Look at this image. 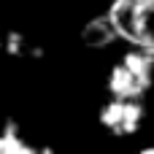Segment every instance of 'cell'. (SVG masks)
<instances>
[{
	"mask_svg": "<svg viewBox=\"0 0 154 154\" xmlns=\"http://www.w3.org/2000/svg\"><path fill=\"white\" fill-rule=\"evenodd\" d=\"M154 81V51L135 46V51H127L108 76V92L114 97H133L141 100Z\"/></svg>",
	"mask_w": 154,
	"mask_h": 154,
	"instance_id": "1",
	"label": "cell"
},
{
	"mask_svg": "<svg viewBox=\"0 0 154 154\" xmlns=\"http://www.w3.org/2000/svg\"><path fill=\"white\" fill-rule=\"evenodd\" d=\"M108 14L122 41L154 51V0H114Z\"/></svg>",
	"mask_w": 154,
	"mask_h": 154,
	"instance_id": "2",
	"label": "cell"
},
{
	"mask_svg": "<svg viewBox=\"0 0 154 154\" xmlns=\"http://www.w3.org/2000/svg\"><path fill=\"white\" fill-rule=\"evenodd\" d=\"M100 125L111 135H135L143 125V106L133 97H114L100 108Z\"/></svg>",
	"mask_w": 154,
	"mask_h": 154,
	"instance_id": "3",
	"label": "cell"
},
{
	"mask_svg": "<svg viewBox=\"0 0 154 154\" xmlns=\"http://www.w3.org/2000/svg\"><path fill=\"white\" fill-rule=\"evenodd\" d=\"M116 38H119V30H116L111 14L95 16V19H92L89 24H84V30H81V41H84V46H89V49L111 46Z\"/></svg>",
	"mask_w": 154,
	"mask_h": 154,
	"instance_id": "4",
	"label": "cell"
},
{
	"mask_svg": "<svg viewBox=\"0 0 154 154\" xmlns=\"http://www.w3.org/2000/svg\"><path fill=\"white\" fill-rule=\"evenodd\" d=\"M0 154H32V146L19 138L14 122H5V133H0Z\"/></svg>",
	"mask_w": 154,
	"mask_h": 154,
	"instance_id": "5",
	"label": "cell"
}]
</instances>
